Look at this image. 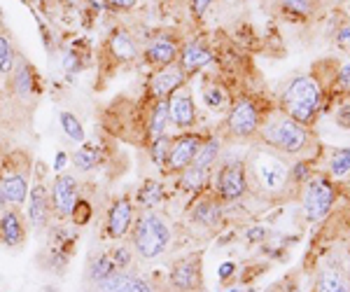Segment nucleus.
<instances>
[{"instance_id": "1", "label": "nucleus", "mask_w": 350, "mask_h": 292, "mask_svg": "<svg viewBox=\"0 0 350 292\" xmlns=\"http://www.w3.org/2000/svg\"><path fill=\"white\" fill-rule=\"evenodd\" d=\"M171 241H173V229L159 213L143 211L140 215H135V222L131 227V243L140 260L152 262L157 257H161L168 250Z\"/></svg>"}, {"instance_id": "2", "label": "nucleus", "mask_w": 350, "mask_h": 292, "mask_svg": "<svg viewBox=\"0 0 350 292\" xmlns=\"http://www.w3.org/2000/svg\"><path fill=\"white\" fill-rule=\"evenodd\" d=\"M31 157L24 150L0 157V194L10 209L26 204L31 189Z\"/></svg>"}, {"instance_id": "3", "label": "nucleus", "mask_w": 350, "mask_h": 292, "mask_svg": "<svg viewBox=\"0 0 350 292\" xmlns=\"http://www.w3.org/2000/svg\"><path fill=\"white\" fill-rule=\"evenodd\" d=\"M320 98H323V89L320 84L308 75L295 77L287 84L283 94V108L285 115H290L292 120H297L299 124L306 127L308 122H313V117L320 110Z\"/></svg>"}, {"instance_id": "4", "label": "nucleus", "mask_w": 350, "mask_h": 292, "mask_svg": "<svg viewBox=\"0 0 350 292\" xmlns=\"http://www.w3.org/2000/svg\"><path fill=\"white\" fill-rule=\"evenodd\" d=\"M262 136L271 148L287 155L301 152L308 145V131L290 115H273L262 124Z\"/></svg>"}, {"instance_id": "5", "label": "nucleus", "mask_w": 350, "mask_h": 292, "mask_svg": "<svg viewBox=\"0 0 350 292\" xmlns=\"http://www.w3.org/2000/svg\"><path fill=\"white\" fill-rule=\"evenodd\" d=\"M250 168H252V176H255V183L264 192H280L287 185V181H290V168H287V164L271 152H257Z\"/></svg>"}, {"instance_id": "6", "label": "nucleus", "mask_w": 350, "mask_h": 292, "mask_svg": "<svg viewBox=\"0 0 350 292\" xmlns=\"http://www.w3.org/2000/svg\"><path fill=\"white\" fill-rule=\"evenodd\" d=\"M262 124V115L255 101L250 98H239L229 110L227 117V131L234 138H250L259 131Z\"/></svg>"}, {"instance_id": "7", "label": "nucleus", "mask_w": 350, "mask_h": 292, "mask_svg": "<svg viewBox=\"0 0 350 292\" xmlns=\"http://www.w3.org/2000/svg\"><path fill=\"white\" fill-rule=\"evenodd\" d=\"M49 201H52V213L59 220L70 217L72 209L80 201V183H77V178L70 176V173H59L52 183V189H49Z\"/></svg>"}, {"instance_id": "8", "label": "nucleus", "mask_w": 350, "mask_h": 292, "mask_svg": "<svg viewBox=\"0 0 350 292\" xmlns=\"http://www.w3.org/2000/svg\"><path fill=\"white\" fill-rule=\"evenodd\" d=\"M168 283L178 292H196L201 290V252H191L187 257H180L168 271Z\"/></svg>"}, {"instance_id": "9", "label": "nucleus", "mask_w": 350, "mask_h": 292, "mask_svg": "<svg viewBox=\"0 0 350 292\" xmlns=\"http://www.w3.org/2000/svg\"><path fill=\"white\" fill-rule=\"evenodd\" d=\"M334 204V187L325 178H313L306 185L304 192V213H306L308 222H318L327 215V211Z\"/></svg>"}, {"instance_id": "10", "label": "nucleus", "mask_w": 350, "mask_h": 292, "mask_svg": "<svg viewBox=\"0 0 350 292\" xmlns=\"http://www.w3.org/2000/svg\"><path fill=\"white\" fill-rule=\"evenodd\" d=\"M94 292H163L152 278L135 276L131 271H115L112 276L94 283Z\"/></svg>"}, {"instance_id": "11", "label": "nucleus", "mask_w": 350, "mask_h": 292, "mask_svg": "<svg viewBox=\"0 0 350 292\" xmlns=\"http://www.w3.org/2000/svg\"><path fill=\"white\" fill-rule=\"evenodd\" d=\"M135 222V204L129 196H120V199L112 201L108 217H105V234L112 241H120L131 232Z\"/></svg>"}, {"instance_id": "12", "label": "nucleus", "mask_w": 350, "mask_h": 292, "mask_svg": "<svg viewBox=\"0 0 350 292\" xmlns=\"http://www.w3.org/2000/svg\"><path fill=\"white\" fill-rule=\"evenodd\" d=\"M215 189L217 196L222 201H236L247 192V176H245V166L241 161L236 164H227L217 171L215 178Z\"/></svg>"}, {"instance_id": "13", "label": "nucleus", "mask_w": 350, "mask_h": 292, "mask_svg": "<svg viewBox=\"0 0 350 292\" xmlns=\"http://www.w3.org/2000/svg\"><path fill=\"white\" fill-rule=\"evenodd\" d=\"M203 143V136L199 133H180L178 138H173V145H171V155H168V161H166V173H183L191 161H194V155L199 152Z\"/></svg>"}, {"instance_id": "14", "label": "nucleus", "mask_w": 350, "mask_h": 292, "mask_svg": "<svg viewBox=\"0 0 350 292\" xmlns=\"http://www.w3.org/2000/svg\"><path fill=\"white\" fill-rule=\"evenodd\" d=\"M185 80H187V72L180 68L178 64L159 68L150 77V96L152 98H171L178 89H183Z\"/></svg>"}, {"instance_id": "15", "label": "nucleus", "mask_w": 350, "mask_h": 292, "mask_svg": "<svg viewBox=\"0 0 350 292\" xmlns=\"http://www.w3.org/2000/svg\"><path fill=\"white\" fill-rule=\"evenodd\" d=\"M10 87H12L14 96H19L21 101H28L40 94V87H38V72L24 56H19V59L14 61V68L10 72Z\"/></svg>"}, {"instance_id": "16", "label": "nucleus", "mask_w": 350, "mask_h": 292, "mask_svg": "<svg viewBox=\"0 0 350 292\" xmlns=\"http://www.w3.org/2000/svg\"><path fill=\"white\" fill-rule=\"evenodd\" d=\"M28 227L33 229H44L49 222V215H52V201H49V192L42 183L33 185L28 189Z\"/></svg>"}, {"instance_id": "17", "label": "nucleus", "mask_w": 350, "mask_h": 292, "mask_svg": "<svg viewBox=\"0 0 350 292\" xmlns=\"http://www.w3.org/2000/svg\"><path fill=\"white\" fill-rule=\"evenodd\" d=\"M28 222L24 220L19 209H5L0 213V243L8 248H16L26 241Z\"/></svg>"}, {"instance_id": "18", "label": "nucleus", "mask_w": 350, "mask_h": 292, "mask_svg": "<svg viewBox=\"0 0 350 292\" xmlns=\"http://www.w3.org/2000/svg\"><path fill=\"white\" fill-rule=\"evenodd\" d=\"M145 61L150 66H157V68H166L171 64H178L180 56V44L168 36H154L145 47Z\"/></svg>"}, {"instance_id": "19", "label": "nucleus", "mask_w": 350, "mask_h": 292, "mask_svg": "<svg viewBox=\"0 0 350 292\" xmlns=\"http://www.w3.org/2000/svg\"><path fill=\"white\" fill-rule=\"evenodd\" d=\"M168 108H171V122L178 129H191L196 122V105L194 98L187 89H178L171 98H168Z\"/></svg>"}, {"instance_id": "20", "label": "nucleus", "mask_w": 350, "mask_h": 292, "mask_svg": "<svg viewBox=\"0 0 350 292\" xmlns=\"http://www.w3.org/2000/svg\"><path fill=\"white\" fill-rule=\"evenodd\" d=\"M105 54L112 56L115 64H126V61H133L140 52L131 33L124 31V28H117L115 33H110L108 42H105Z\"/></svg>"}, {"instance_id": "21", "label": "nucleus", "mask_w": 350, "mask_h": 292, "mask_svg": "<svg viewBox=\"0 0 350 292\" xmlns=\"http://www.w3.org/2000/svg\"><path fill=\"white\" fill-rule=\"evenodd\" d=\"M213 61V54L206 44L201 42H187L185 47H180V56H178V66L185 72H196L201 68H206L208 64Z\"/></svg>"}, {"instance_id": "22", "label": "nucleus", "mask_w": 350, "mask_h": 292, "mask_svg": "<svg viewBox=\"0 0 350 292\" xmlns=\"http://www.w3.org/2000/svg\"><path fill=\"white\" fill-rule=\"evenodd\" d=\"M191 222L201 224V227H215L222 220V204L213 196H203L194 204V209L189 213Z\"/></svg>"}, {"instance_id": "23", "label": "nucleus", "mask_w": 350, "mask_h": 292, "mask_svg": "<svg viewBox=\"0 0 350 292\" xmlns=\"http://www.w3.org/2000/svg\"><path fill=\"white\" fill-rule=\"evenodd\" d=\"M168 122H171V108H168V98H154L152 110L148 115V138L154 140L159 136H166Z\"/></svg>"}, {"instance_id": "24", "label": "nucleus", "mask_w": 350, "mask_h": 292, "mask_svg": "<svg viewBox=\"0 0 350 292\" xmlns=\"http://www.w3.org/2000/svg\"><path fill=\"white\" fill-rule=\"evenodd\" d=\"M163 199V185L159 181H145L135 194V206L143 211H152Z\"/></svg>"}, {"instance_id": "25", "label": "nucleus", "mask_w": 350, "mask_h": 292, "mask_svg": "<svg viewBox=\"0 0 350 292\" xmlns=\"http://www.w3.org/2000/svg\"><path fill=\"white\" fill-rule=\"evenodd\" d=\"M219 157V140L217 138H203L199 152L194 155V161L189 166H196V168H203V171H211L213 164L217 161Z\"/></svg>"}, {"instance_id": "26", "label": "nucleus", "mask_w": 350, "mask_h": 292, "mask_svg": "<svg viewBox=\"0 0 350 292\" xmlns=\"http://www.w3.org/2000/svg\"><path fill=\"white\" fill-rule=\"evenodd\" d=\"M117 271L115 262H112L110 255H96L92 262H89V274H87V280L89 283H98V280L112 276Z\"/></svg>"}, {"instance_id": "27", "label": "nucleus", "mask_w": 350, "mask_h": 292, "mask_svg": "<svg viewBox=\"0 0 350 292\" xmlns=\"http://www.w3.org/2000/svg\"><path fill=\"white\" fill-rule=\"evenodd\" d=\"M206 183H208V171H203V168L187 166L180 173V185H183V189H187V192H201V189L206 187Z\"/></svg>"}, {"instance_id": "28", "label": "nucleus", "mask_w": 350, "mask_h": 292, "mask_svg": "<svg viewBox=\"0 0 350 292\" xmlns=\"http://www.w3.org/2000/svg\"><path fill=\"white\" fill-rule=\"evenodd\" d=\"M171 145H173L171 136H159V138L150 140V159L154 161V166L166 168L168 155H171Z\"/></svg>"}, {"instance_id": "29", "label": "nucleus", "mask_w": 350, "mask_h": 292, "mask_svg": "<svg viewBox=\"0 0 350 292\" xmlns=\"http://www.w3.org/2000/svg\"><path fill=\"white\" fill-rule=\"evenodd\" d=\"M59 122H61V129H64V133L70 140H75V143H84V129H82V122L77 120L72 112H59Z\"/></svg>"}, {"instance_id": "30", "label": "nucleus", "mask_w": 350, "mask_h": 292, "mask_svg": "<svg viewBox=\"0 0 350 292\" xmlns=\"http://www.w3.org/2000/svg\"><path fill=\"white\" fill-rule=\"evenodd\" d=\"M72 161H75L77 171H82V173L92 171V168L98 164V148H94V145H82L75 152V157H72Z\"/></svg>"}, {"instance_id": "31", "label": "nucleus", "mask_w": 350, "mask_h": 292, "mask_svg": "<svg viewBox=\"0 0 350 292\" xmlns=\"http://www.w3.org/2000/svg\"><path fill=\"white\" fill-rule=\"evenodd\" d=\"M318 292H350V288L338 271H325L318 280Z\"/></svg>"}, {"instance_id": "32", "label": "nucleus", "mask_w": 350, "mask_h": 292, "mask_svg": "<svg viewBox=\"0 0 350 292\" xmlns=\"http://www.w3.org/2000/svg\"><path fill=\"white\" fill-rule=\"evenodd\" d=\"M14 61H16V52H14L12 42L0 33V75L10 77V72L14 68Z\"/></svg>"}, {"instance_id": "33", "label": "nucleus", "mask_w": 350, "mask_h": 292, "mask_svg": "<svg viewBox=\"0 0 350 292\" xmlns=\"http://www.w3.org/2000/svg\"><path fill=\"white\" fill-rule=\"evenodd\" d=\"M329 173H332V178H346L348 176L350 173V148L336 150V152L332 155Z\"/></svg>"}, {"instance_id": "34", "label": "nucleus", "mask_w": 350, "mask_h": 292, "mask_svg": "<svg viewBox=\"0 0 350 292\" xmlns=\"http://www.w3.org/2000/svg\"><path fill=\"white\" fill-rule=\"evenodd\" d=\"M203 103L211 110H222L227 105V94H224L222 87L208 84V87H203Z\"/></svg>"}, {"instance_id": "35", "label": "nucleus", "mask_w": 350, "mask_h": 292, "mask_svg": "<svg viewBox=\"0 0 350 292\" xmlns=\"http://www.w3.org/2000/svg\"><path fill=\"white\" fill-rule=\"evenodd\" d=\"M285 12L297 14V16H306L310 14V8H313V0H275Z\"/></svg>"}, {"instance_id": "36", "label": "nucleus", "mask_w": 350, "mask_h": 292, "mask_svg": "<svg viewBox=\"0 0 350 292\" xmlns=\"http://www.w3.org/2000/svg\"><path fill=\"white\" fill-rule=\"evenodd\" d=\"M110 257H112V262H115L117 271H129L131 260H133V252L129 245H117V248L110 252Z\"/></svg>"}, {"instance_id": "37", "label": "nucleus", "mask_w": 350, "mask_h": 292, "mask_svg": "<svg viewBox=\"0 0 350 292\" xmlns=\"http://www.w3.org/2000/svg\"><path fill=\"white\" fill-rule=\"evenodd\" d=\"M70 217L77 224H87L89 217H92V206H89L87 201H77V206L72 209V215Z\"/></svg>"}, {"instance_id": "38", "label": "nucleus", "mask_w": 350, "mask_h": 292, "mask_svg": "<svg viewBox=\"0 0 350 292\" xmlns=\"http://www.w3.org/2000/svg\"><path fill=\"white\" fill-rule=\"evenodd\" d=\"M336 84L343 89V92H350V59L346 61V64H341V68H338Z\"/></svg>"}, {"instance_id": "39", "label": "nucleus", "mask_w": 350, "mask_h": 292, "mask_svg": "<svg viewBox=\"0 0 350 292\" xmlns=\"http://www.w3.org/2000/svg\"><path fill=\"white\" fill-rule=\"evenodd\" d=\"M336 42H338V47H341V49H348V52H350V24H343L341 28H338Z\"/></svg>"}, {"instance_id": "40", "label": "nucleus", "mask_w": 350, "mask_h": 292, "mask_svg": "<svg viewBox=\"0 0 350 292\" xmlns=\"http://www.w3.org/2000/svg\"><path fill=\"white\" fill-rule=\"evenodd\" d=\"M213 5V0H191V10H194V16H203L208 12V8Z\"/></svg>"}, {"instance_id": "41", "label": "nucleus", "mask_w": 350, "mask_h": 292, "mask_svg": "<svg viewBox=\"0 0 350 292\" xmlns=\"http://www.w3.org/2000/svg\"><path fill=\"white\" fill-rule=\"evenodd\" d=\"M264 237H267V229H264V227H250V229H247V241H252V243L264 241Z\"/></svg>"}, {"instance_id": "42", "label": "nucleus", "mask_w": 350, "mask_h": 292, "mask_svg": "<svg viewBox=\"0 0 350 292\" xmlns=\"http://www.w3.org/2000/svg\"><path fill=\"white\" fill-rule=\"evenodd\" d=\"M105 3H108L110 8H115V10H131V8H135V3H138V0H105Z\"/></svg>"}, {"instance_id": "43", "label": "nucleus", "mask_w": 350, "mask_h": 292, "mask_svg": "<svg viewBox=\"0 0 350 292\" xmlns=\"http://www.w3.org/2000/svg\"><path fill=\"white\" fill-rule=\"evenodd\" d=\"M64 66H66V70H68V72L77 70V54H75V52H66V56H64Z\"/></svg>"}, {"instance_id": "44", "label": "nucleus", "mask_w": 350, "mask_h": 292, "mask_svg": "<svg viewBox=\"0 0 350 292\" xmlns=\"http://www.w3.org/2000/svg\"><path fill=\"white\" fill-rule=\"evenodd\" d=\"M66 164H68V155H66V152H59V155H56V159H54V168H56V171H64Z\"/></svg>"}, {"instance_id": "45", "label": "nucleus", "mask_w": 350, "mask_h": 292, "mask_svg": "<svg viewBox=\"0 0 350 292\" xmlns=\"http://www.w3.org/2000/svg\"><path fill=\"white\" fill-rule=\"evenodd\" d=\"M234 269H236V267L231 265V262H227V265H222V267H219V271H217V274H219V278H222V280H224V278H231Z\"/></svg>"}, {"instance_id": "46", "label": "nucleus", "mask_w": 350, "mask_h": 292, "mask_svg": "<svg viewBox=\"0 0 350 292\" xmlns=\"http://www.w3.org/2000/svg\"><path fill=\"white\" fill-rule=\"evenodd\" d=\"M227 292H255V290H250V288H234V290H227Z\"/></svg>"}, {"instance_id": "47", "label": "nucleus", "mask_w": 350, "mask_h": 292, "mask_svg": "<svg viewBox=\"0 0 350 292\" xmlns=\"http://www.w3.org/2000/svg\"><path fill=\"white\" fill-rule=\"evenodd\" d=\"M5 209H8V204H5V199H3V194H0V213H3Z\"/></svg>"}, {"instance_id": "48", "label": "nucleus", "mask_w": 350, "mask_h": 292, "mask_svg": "<svg viewBox=\"0 0 350 292\" xmlns=\"http://www.w3.org/2000/svg\"><path fill=\"white\" fill-rule=\"evenodd\" d=\"M348 8H350V5H348Z\"/></svg>"}]
</instances>
